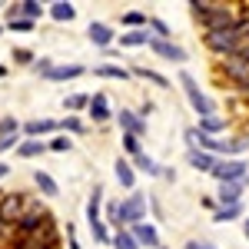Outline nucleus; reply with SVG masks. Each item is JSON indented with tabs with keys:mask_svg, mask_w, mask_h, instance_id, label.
I'll list each match as a JSON object with an SVG mask.
<instances>
[{
	"mask_svg": "<svg viewBox=\"0 0 249 249\" xmlns=\"http://www.w3.org/2000/svg\"><path fill=\"white\" fill-rule=\"evenodd\" d=\"M87 37H90V43H93V47H103V50H107V47H110V43H113L120 34H113V27H110V23L93 20V23L87 27Z\"/></svg>",
	"mask_w": 249,
	"mask_h": 249,
	"instance_id": "10",
	"label": "nucleus"
},
{
	"mask_svg": "<svg viewBox=\"0 0 249 249\" xmlns=\"http://www.w3.org/2000/svg\"><path fill=\"white\" fill-rule=\"evenodd\" d=\"M103 223H113L116 230H133L136 223H146V196L133 190L126 199L110 203L103 213Z\"/></svg>",
	"mask_w": 249,
	"mask_h": 249,
	"instance_id": "1",
	"label": "nucleus"
},
{
	"mask_svg": "<svg viewBox=\"0 0 249 249\" xmlns=\"http://www.w3.org/2000/svg\"><path fill=\"white\" fill-rule=\"evenodd\" d=\"M7 232H10V226H7V223L0 219V239H7Z\"/></svg>",
	"mask_w": 249,
	"mask_h": 249,
	"instance_id": "44",
	"label": "nucleus"
},
{
	"mask_svg": "<svg viewBox=\"0 0 249 249\" xmlns=\"http://www.w3.org/2000/svg\"><path fill=\"white\" fill-rule=\"evenodd\" d=\"M179 87H183V93H186V100H190V107H193V113L199 116V120H206V116L216 113V103H213L210 96L199 90V83H196V77L193 73H179Z\"/></svg>",
	"mask_w": 249,
	"mask_h": 249,
	"instance_id": "4",
	"label": "nucleus"
},
{
	"mask_svg": "<svg viewBox=\"0 0 249 249\" xmlns=\"http://www.w3.org/2000/svg\"><path fill=\"white\" fill-rule=\"evenodd\" d=\"M34 183H37V190L43 193V196H57V193H60L57 179H53L50 173H43V170H34Z\"/></svg>",
	"mask_w": 249,
	"mask_h": 249,
	"instance_id": "21",
	"label": "nucleus"
},
{
	"mask_svg": "<svg viewBox=\"0 0 249 249\" xmlns=\"http://www.w3.org/2000/svg\"><path fill=\"white\" fill-rule=\"evenodd\" d=\"M186 160H190V166L196 173H213V166L219 163V156L206 153V150H190V153H186Z\"/></svg>",
	"mask_w": 249,
	"mask_h": 249,
	"instance_id": "15",
	"label": "nucleus"
},
{
	"mask_svg": "<svg viewBox=\"0 0 249 249\" xmlns=\"http://www.w3.org/2000/svg\"><path fill=\"white\" fill-rule=\"evenodd\" d=\"M243 193H246V183H219L216 203L219 206H239L243 203Z\"/></svg>",
	"mask_w": 249,
	"mask_h": 249,
	"instance_id": "11",
	"label": "nucleus"
},
{
	"mask_svg": "<svg viewBox=\"0 0 249 249\" xmlns=\"http://www.w3.org/2000/svg\"><path fill=\"white\" fill-rule=\"evenodd\" d=\"M223 130H226V116L213 113V116H206V120H199V133L216 136V133H223Z\"/></svg>",
	"mask_w": 249,
	"mask_h": 249,
	"instance_id": "26",
	"label": "nucleus"
},
{
	"mask_svg": "<svg viewBox=\"0 0 249 249\" xmlns=\"http://www.w3.org/2000/svg\"><path fill=\"white\" fill-rule=\"evenodd\" d=\"M130 73L140 77V80H146V83H153V87H160V90H170V80L163 77V73H156V70H150V67H143V63H133Z\"/></svg>",
	"mask_w": 249,
	"mask_h": 249,
	"instance_id": "16",
	"label": "nucleus"
},
{
	"mask_svg": "<svg viewBox=\"0 0 249 249\" xmlns=\"http://www.w3.org/2000/svg\"><path fill=\"white\" fill-rule=\"evenodd\" d=\"M150 50H153L156 57L170 60V63H186V50H183L179 43H173V40H156V37H153Z\"/></svg>",
	"mask_w": 249,
	"mask_h": 249,
	"instance_id": "9",
	"label": "nucleus"
},
{
	"mask_svg": "<svg viewBox=\"0 0 249 249\" xmlns=\"http://www.w3.org/2000/svg\"><path fill=\"white\" fill-rule=\"evenodd\" d=\"M53 67H57V63H53L50 57H37V63H34V70L43 73V77H50V70H53Z\"/></svg>",
	"mask_w": 249,
	"mask_h": 249,
	"instance_id": "38",
	"label": "nucleus"
},
{
	"mask_svg": "<svg viewBox=\"0 0 249 249\" xmlns=\"http://www.w3.org/2000/svg\"><path fill=\"white\" fill-rule=\"evenodd\" d=\"M70 146H73V140H67V136H57V140H50V150H53V153H67Z\"/></svg>",
	"mask_w": 249,
	"mask_h": 249,
	"instance_id": "39",
	"label": "nucleus"
},
{
	"mask_svg": "<svg viewBox=\"0 0 249 249\" xmlns=\"http://www.w3.org/2000/svg\"><path fill=\"white\" fill-rule=\"evenodd\" d=\"M239 216H243V203L239 206H219V210L213 213V223H232Z\"/></svg>",
	"mask_w": 249,
	"mask_h": 249,
	"instance_id": "28",
	"label": "nucleus"
},
{
	"mask_svg": "<svg viewBox=\"0 0 249 249\" xmlns=\"http://www.w3.org/2000/svg\"><path fill=\"white\" fill-rule=\"evenodd\" d=\"M186 249H219V246H213V243H203V239H190V243H186Z\"/></svg>",
	"mask_w": 249,
	"mask_h": 249,
	"instance_id": "42",
	"label": "nucleus"
},
{
	"mask_svg": "<svg viewBox=\"0 0 249 249\" xmlns=\"http://www.w3.org/2000/svg\"><path fill=\"white\" fill-rule=\"evenodd\" d=\"M0 7H7V3H0Z\"/></svg>",
	"mask_w": 249,
	"mask_h": 249,
	"instance_id": "49",
	"label": "nucleus"
},
{
	"mask_svg": "<svg viewBox=\"0 0 249 249\" xmlns=\"http://www.w3.org/2000/svg\"><path fill=\"white\" fill-rule=\"evenodd\" d=\"M110 246H113V249H143V246H140V239L133 236V230H116Z\"/></svg>",
	"mask_w": 249,
	"mask_h": 249,
	"instance_id": "24",
	"label": "nucleus"
},
{
	"mask_svg": "<svg viewBox=\"0 0 249 249\" xmlns=\"http://www.w3.org/2000/svg\"><path fill=\"white\" fill-rule=\"evenodd\" d=\"M196 20H199V27H203L206 34H219V30L239 27V17H236V10H232V3H223V0H216L210 14H199Z\"/></svg>",
	"mask_w": 249,
	"mask_h": 249,
	"instance_id": "2",
	"label": "nucleus"
},
{
	"mask_svg": "<svg viewBox=\"0 0 249 249\" xmlns=\"http://www.w3.org/2000/svg\"><path fill=\"white\" fill-rule=\"evenodd\" d=\"M43 150H50V143H43V140H23L17 146V156H23V160H34V156H40Z\"/></svg>",
	"mask_w": 249,
	"mask_h": 249,
	"instance_id": "23",
	"label": "nucleus"
},
{
	"mask_svg": "<svg viewBox=\"0 0 249 249\" xmlns=\"http://www.w3.org/2000/svg\"><path fill=\"white\" fill-rule=\"evenodd\" d=\"M90 232H93L96 243H113V232L107 230V223H93V226H90Z\"/></svg>",
	"mask_w": 249,
	"mask_h": 249,
	"instance_id": "36",
	"label": "nucleus"
},
{
	"mask_svg": "<svg viewBox=\"0 0 249 249\" xmlns=\"http://www.w3.org/2000/svg\"><path fill=\"white\" fill-rule=\"evenodd\" d=\"M87 113H90V120H93V123H107L110 116H116L113 110H110L107 93H93V96H90V110H87Z\"/></svg>",
	"mask_w": 249,
	"mask_h": 249,
	"instance_id": "12",
	"label": "nucleus"
},
{
	"mask_svg": "<svg viewBox=\"0 0 249 249\" xmlns=\"http://www.w3.org/2000/svg\"><path fill=\"white\" fill-rule=\"evenodd\" d=\"M243 43H246V37L239 34V27H232V30H219V34H206V47H210L219 60L239 57Z\"/></svg>",
	"mask_w": 249,
	"mask_h": 249,
	"instance_id": "3",
	"label": "nucleus"
},
{
	"mask_svg": "<svg viewBox=\"0 0 249 249\" xmlns=\"http://www.w3.org/2000/svg\"><path fill=\"white\" fill-rule=\"evenodd\" d=\"M50 17L60 20V23H70V20L77 17V7L67 3V0H57V3H50Z\"/></svg>",
	"mask_w": 249,
	"mask_h": 249,
	"instance_id": "22",
	"label": "nucleus"
},
{
	"mask_svg": "<svg viewBox=\"0 0 249 249\" xmlns=\"http://www.w3.org/2000/svg\"><path fill=\"white\" fill-rule=\"evenodd\" d=\"M249 150V136L239 133V136H230V156L232 160H239V153H246Z\"/></svg>",
	"mask_w": 249,
	"mask_h": 249,
	"instance_id": "33",
	"label": "nucleus"
},
{
	"mask_svg": "<svg viewBox=\"0 0 249 249\" xmlns=\"http://www.w3.org/2000/svg\"><path fill=\"white\" fill-rule=\"evenodd\" d=\"M60 126H63V133H83V120H80V116H73V113H67L63 116V123H60Z\"/></svg>",
	"mask_w": 249,
	"mask_h": 249,
	"instance_id": "35",
	"label": "nucleus"
},
{
	"mask_svg": "<svg viewBox=\"0 0 249 249\" xmlns=\"http://www.w3.org/2000/svg\"><path fill=\"white\" fill-rule=\"evenodd\" d=\"M7 173H10V166H7V163H0V179H3Z\"/></svg>",
	"mask_w": 249,
	"mask_h": 249,
	"instance_id": "46",
	"label": "nucleus"
},
{
	"mask_svg": "<svg viewBox=\"0 0 249 249\" xmlns=\"http://www.w3.org/2000/svg\"><path fill=\"white\" fill-rule=\"evenodd\" d=\"M63 107H67L70 113H80V110H90V96H83V93H70L67 100H63Z\"/></svg>",
	"mask_w": 249,
	"mask_h": 249,
	"instance_id": "31",
	"label": "nucleus"
},
{
	"mask_svg": "<svg viewBox=\"0 0 249 249\" xmlns=\"http://www.w3.org/2000/svg\"><path fill=\"white\" fill-rule=\"evenodd\" d=\"M239 57H243V60H246V63H249V40H246V43H243V50H239Z\"/></svg>",
	"mask_w": 249,
	"mask_h": 249,
	"instance_id": "43",
	"label": "nucleus"
},
{
	"mask_svg": "<svg viewBox=\"0 0 249 249\" xmlns=\"http://www.w3.org/2000/svg\"><path fill=\"white\" fill-rule=\"evenodd\" d=\"M87 223L93 226V223H103V190L96 186L90 193V203H87Z\"/></svg>",
	"mask_w": 249,
	"mask_h": 249,
	"instance_id": "20",
	"label": "nucleus"
},
{
	"mask_svg": "<svg viewBox=\"0 0 249 249\" xmlns=\"http://www.w3.org/2000/svg\"><path fill=\"white\" fill-rule=\"evenodd\" d=\"M133 236L140 239V246H146V249H163V246H160V230H156L150 219H146V223H136V226H133Z\"/></svg>",
	"mask_w": 249,
	"mask_h": 249,
	"instance_id": "13",
	"label": "nucleus"
},
{
	"mask_svg": "<svg viewBox=\"0 0 249 249\" xmlns=\"http://www.w3.org/2000/svg\"><path fill=\"white\" fill-rule=\"evenodd\" d=\"M14 60H17V63H27V67H34V63H37V57H34L27 47H17V50H14Z\"/></svg>",
	"mask_w": 249,
	"mask_h": 249,
	"instance_id": "37",
	"label": "nucleus"
},
{
	"mask_svg": "<svg viewBox=\"0 0 249 249\" xmlns=\"http://www.w3.org/2000/svg\"><path fill=\"white\" fill-rule=\"evenodd\" d=\"M0 77H7V67H0Z\"/></svg>",
	"mask_w": 249,
	"mask_h": 249,
	"instance_id": "47",
	"label": "nucleus"
},
{
	"mask_svg": "<svg viewBox=\"0 0 249 249\" xmlns=\"http://www.w3.org/2000/svg\"><path fill=\"white\" fill-rule=\"evenodd\" d=\"M150 30H153L156 40H173L170 23H166V20H160V17H150Z\"/></svg>",
	"mask_w": 249,
	"mask_h": 249,
	"instance_id": "32",
	"label": "nucleus"
},
{
	"mask_svg": "<svg viewBox=\"0 0 249 249\" xmlns=\"http://www.w3.org/2000/svg\"><path fill=\"white\" fill-rule=\"evenodd\" d=\"M116 123H120L123 133H133V136H140V140L146 136V120L136 113V110H120V113H116Z\"/></svg>",
	"mask_w": 249,
	"mask_h": 249,
	"instance_id": "8",
	"label": "nucleus"
},
{
	"mask_svg": "<svg viewBox=\"0 0 249 249\" xmlns=\"http://www.w3.org/2000/svg\"><path fill=\"white\" fill-rule=\"evenodd\" d=\"M57 126H60L57 120H30V123L23 126V133H27V140H40V136L53 133Z\"/></svg>",
	"mask_w": 249,
	"mask_h": 249,
	"instance_id": "18",
	"label": "nucleus"
},
{
	"mask_svg": "<svg viewBox=\"0 0 249 249\" xmlns=\"http://www.w3.org/2000/svg\"><path fill=\"white\" fill-rule=\"evenodd\" d=\"M0 34H3V27H0Z\"/></svg>",
	"mask_w": 249,
	"mask_h": 249,
	"instance_id": "50",
	"label": "nucleus"
},
{
	"mask_svg": "<svg viewBox=\"0 0 249 249\" xmlns=\"http://www.w3.org/2000/svg\"><path fill=\"white\" fill-rule=\"evenodd\" d=\"M246 186H249V176H246Z\"/></svg>",
	"mask_w": 249,
	"mask_h": 249,
	"instance_id": "48",
	"label": "nucleus"
},
{
	"mask_svg": "<svg viewBox=\"0 0 249 249\" xmlns=\"http://www.w3.org/2000/svg\"><path fill=\"white\" fill-rule=\"evenodd\" d=\"M113 176H116V183H120L123 190L133 193V186H136V166L130 163V160H116V163H113Z\"/></svg>",
	"mask_w": 249,
	"mask_h": 249,
	"instance_id": "14",
	"label": "nucleus"
},
{
	"mask_svg": "<svg viewBox=\"0 0 249 249\" xmlns=\"http://www.w3.org/2000/svg\"><path fill=\"white\" fill-rule=\"evenodd\" d=\"M17 133H20L17 116H0V140H7V136H17Z\"/></svg>",
	"mask_w": 249,
	"mask_h": 249,
	"instance_id": "34",
	"label": "nucleus"
},
{
	"mask_svg": "<svg viewBox=\"0 0 249 249\" xmlns=\"http://www.w3.org/2000/svg\"><path fill=\"white\" fill-rule=\"evenodd\" d=\"M23 213H27V199L20 193H3V199H0V219L7 226H17Z\"/></svg>",
	"mask_w": 249,
	"mask_h": 249,
	"instance_id": "7",
	"label": "nucleus"
},
{
	"mask_svg": "<svg viewBox=\"0 0 249 249\" xmlns=\"http://www.w3.org/2000/svg\"><path fill=\"white\" fill-rule=\"evenodd\" d=\"M120 143H123V150L133 156V160L140 153H146V150H143V140H140V136H133V133H123V136H120Z\"/></svg>",
	"mask_w": 249,
	"mask_h": 249,
	"instance_id": "30",
	"label": "nucleus"
},
{
	"mask_svg": "<svg viewBox=\"0 0 249 249\" xmlns=\"http://www.w3.org/2000/svg\"><path fill=\"white\" fill-rule=\"evenodd\" d=\"M10 30H34V20H10Z\"/></svg>",
	"mask_w": 249,
	"mask_h": 249,
	"instance_id": "41",
	"label": "nucleus"
},
{
	"mask_svg": "<svg viewBox=\"0 0 249 249\" xmlns=\"http://www.w3.org/2000/svg\"><path fill=\"white\" fill-rule=\"evenodd\" d=\"M77 77H83V67L80 63H63V67H53L47 80H77Z\"/></svg>",
	"mask_w": 249,
	"mask_h": 249,
	"instance_id": "25",
	"label": "nucleus"
},
{
	"mask_svg": "<svg viewBox=\"0 0 249 249\" xmlns=\"http://www.w3.org/2000/svg\"><path fill=\"white\" fill-rule=\"evenodd\" d=\"M133 166H136V170H143L146 176H163V166H160V163H156L150 153H140V156L133 160Z\"/></svg>",
	"mask_w": 249,
	"mask_h": 249,
	"instance_id": "27",
	"label": "nucleus"
},
{
	"mask_svg": "<svg viewBox=\"0 0 249 249\" xmlns=\"http://www.w3.org/2000/svg\"><path fill=\"white\" fill-rule=\"evenodd\" d=\"M243 236H246V239H249V216H246V219H243Z\"/></svg>",
	"mask_w": 249,
	"mask_h": 249,
	"instance_id": "45",
	"label": "nucleus"
},
{
	"mask_svg": "<svg viewBox=\"0 0 249 249\" xmlns=\"http://www.w3.org/2000/svg\"><path fill=\"white\" fill-rule=\"evenodd\" d=\"M219 70L226 73V80H232L239 87V93H249V63L243 57H226L219 60Z\"/></svg>",
	"mask_w": 249,
	"mask_h": 249,
	"instance_id": "6",
	"label": "nucleus"
},
{
	"mask_svg": "<svg viewBox=\"0 0 249 249\" xmlns=\"http://www.w3.org/2000/svg\"><path fill=\"white\" fill-rule=\"evenodd\" d=\"M93 77H100V80H130L133 73H130L126 67H116V63H100V67H93Z\"/></svg>",
	"mask_w": 249,
	"mask_h": 249,
	"instance_id": "19",
	"label": "nucleus"
},
{
	"mask_svg": "<svg viewBox=\"0 0 249 249\" xmlns=\"http://www.w3.org/2000/svg\"><path fill=\"white\" fill-rule=\"evenodd\" d=\"M20 146V136H7V140H0V153H7V150H14Z\"/></svg>",
	"mask_w": 249,
	"mask_h": 249,
	"instance_id": "40",
	"label": "nucleus"
},
{
	"mask_svg": "<svg viewBox=\"0 0 249 249\" xmlns=\"http://www.w3.org/2000/svg\"><path fill=\"white\" fill-rule=\"evenodd\" d=\"M150 43H153V34H150V27L120 34V47H150Z\"/></svg>",
	"mask_w": 249,
	"mask_h": 249,
	"instance_id": "17",
	"label": "nucleus"
},
{
	"mask_svg": "<svg viewBox=\"0 0 249 249\" xmlns=\"http://www.w3.org/2000/svg\"><path fill=\"white\" fill-rule=\"evenodd\" d=\"M123 23H126L130 30H143V27H150V17H146L143 10H126V14H123Z\"/></svg>",
	"mask_w": 249,
	"mask_h": 249,
	"instance_id": "29",
	"label": "nucleus"
},
{
	"mask_svg": "<svg viewBox=\"0 0 249 249\" xmlns=\"http://www.w3.org/2000/svg\"><path fill=\"white\" fill-rule=\"evenodd\" d=\"M216 183H246L249 176V163L246 160H219L210 173Z\"/></svg>",
	"mask_w": 249,
	"mask_h": 249,
	"instance_id": "5",
	"label": "nucleus"
}]
</instances>
